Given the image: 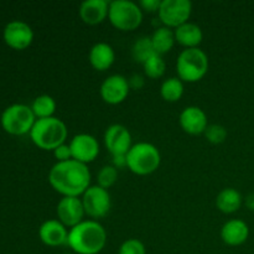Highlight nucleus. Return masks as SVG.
I'll return each instance as SVG.
<instances>
[{"instance_id":"f257e3e1","label":"nucleus","mask_w":254,"mask_h":254,"mask_svg":"<svg viewBox=\"0 0 254 254\" xmlns=\"http://www.w3.org/2000/svg\"><path fill=\"white\" fill-rule=\"evenodd\" d=\"M49 183L61 195L78 197L89 188L91 173L86 164L71 159L52 166L49 173Z\"/></svg>"},{"instance_id":"f03ea898","label":"nucleus","mask_w":254,"mask_h":254,"mask_svg":"<svg viewBox=\"0 0 254 254\" xmlns=\"http://www.w3.org/2000/svg\"><path fill=\"white\" fill-rule=\"evenodd\" d=\"M106 243L107 232L98 221H82L68 231L67 245L78 254H98Z\"/></svg>"},{"instance_id":"7ed1b4c3","label":"nucleus","mask_w":254,"mask_h":254,"mask_svg":"<svg viewBox=\"0 0 254 254\" xmlns=\"http://www.w3.org/2000/svg\"><path fill=\"white\" fill-rule=\"evenodd\" d=\"M67 135L68 130L66 124L56 117L36 119L30 131V138L35 145L44 150L52 151L61 144H64Z\"/></svg>"},{"instance_id":"20e7f679","label":"nucleus","mask_w":254,"mask_h":254,"mask_svg":"<svg viewBox=\"0 0 254 254\" xmlns=\"http://www.w3.org/2000/svg\"><path fill=\"white\" fill-rule=\"evenodd\" d=\"M161 155L154 144L141 141L134 144L127 154V166L136 175H149L160 166Z\"/></svg>"},{"instance_id":"39448f33","label":"nucleus","mask_w":254,"mask_h":254,"mask_svg":"<svg viewBox=\"0 0 254 254\" xmlns=\"http://www.w3.org/2000/svg\"><path fill=\"white\" fill-rule=\"evenodd\" d=\"M176 71L183 82H197L208 71V57L200 47L185 49L178 57Z\"/></svg>"},{"instance_id":"423d86ee","label":"nucleus","mask_w":254,"mask_h":254,"mask_svg":"<svg viewBox=\"0 0 254 254\" xmlns=\"http://www.w3.org/2000/svg\"><path fill=\"white\" fill-rule=\"evenodd\" d=\"M108 19L118 30L131 31L143 21V10L130 0H114L109 2Z\"/></svg>"},{"instance_id":"0eeeda50","label":"nucleus","mask_w":254,"mask_h":254,"mask_svg":"<svg viewBox=\"0 0 254 254\" xmlns=\"http://www.w3.org/2000/svg\"><path fill=\"white\" fill-rule=\"evenodd\" d=\"M36 122L31 107L26 104H11L1 114L0 123L6 133L12 135H24L30 134L32 127Z\"/></svg>"},{"instance_id":"6e6552de","label":"nucleus","mask_w":254,"mask_h":254,"mask_svg":"<svg viewBox=\"0 0 254 254\" xmlns=\"http://www.w3.org/2000/svg\"><path fill=\"white\" fill-rule=\"evenodd\" d=\"M191 12L192 2L190 0H161L158 14L165 26L176 29L189 21Z\"/></svg>"},{"instance_id":"1a4fd4ad","label":"nucleus","mask_w":254,"mask_h":254,"mask_svg":"<svg viewBox=\"0 0 254 254\" xmlns=\"http://www.w3.org/2000/svg\"><path fill=\"white\" fill-rule=\"evenodd\" d=\"M82 203L86 215L96 220L108 215L112 207V198L108 190L94 185L89 186L82 195Z\"/></svg>"},{"instance_id":"9d476101","label":"nucleus","mask_w":254,"mask_h":254,"mask_svg":"<svg viewBox=\"0 0 254 254\" xmlns=\"http://www.w3.org/2000/svg\"><path fill=\"white\" fill-rule=\"evenodd\" d=\"M72 159L82 164H88L96 160L99 154V143L93 135L86 133L77 134L69 141Z\"/></svg>"},{"instance_id":"9b49d317","label":"nucleus","mask_w":254,"mask_h":254,"mask_svg":"<svg viewBox=\"0 0 254 254\" xmlns=\"http://www.w3.org/2000/svg\"><path fill=\"white\" fill-rule=\"evenodd\" d=\"M104 144L112 155H127L131 144V134L122 124H112L104 133Z\"/></svg>"},{"instance_id":"f8f14e48","label":"nucleus","mask_w":254,"mask_h":254,"mask_svg":"<svg viewBox=\"0 0 254 254\" xmlns=\"http://www.w3.org/2000/svg\"><path fill=\"white\" fill-rule=\"evenodd\" d=\"M130 86H129L128 78L123 74H112L107 77L101 84V97L106 103L108 104H119L126 101L128 97Z\"/></svg>"},{"instance_id":"ddd939ff","label":"nucleus","mask_w":254,"mask_h":254,"mask_svg":"<svg viewBox=\"0 0 254 254\" xmlns=\"http://www.w3.org/2000/svg\"><path fill=\"white\" fill-rule=\"evenodd\" d=\"M4 41L14 50H25L34 40V31L29 24L20 20L10 21L4 29Z\"/></svg>"},{"instance_id":"4468645a","label":"nucleus","mask_w":254,"mask_h":254,"mask_svg":"<svg viewBox=\"0 0 254 254\" xmlns=\"http://www.w3.org/2000/svg\"><path fill=\"white\" fill-rule=\"evenodd\" d=\"M56 212L60 222L69 228L81 223L83 221V216L86 215L82 198L72 197V196H64L59 201Z\"/></svg>"},{"instance_id":"2eb2a0df","label":"nucleus","mask_w":254,"mask_h":254,"mask_svg":"<svg viewBox=\"0 0 254 254\" xmlns=\"http://www.w3.org/2000/svg\"><path fill=\"white\" fill-rule=\"evenodd\" d=\"M179 122H180V126L184 131L191 134V135L205 133L206 128L208 127L207 116L200 107L196 106L186 107L180 113Z\"/></svg>"},{"instance_id":"dca6fc26","label":"nucleus","mask_w":254,"mask_h":254,"mask_svg":"<svg viewBox=\"0 0 254 254\" xmlns=\"http://www.w3.org/2000/svg\"><path fill=\"white\" fill-rule=\"evenodd\" d=\"M39 237L44 245L49 247H59L67 243L68 231L59 220H47L40 226Z\"/></svg>"},{"instance_id":"f3484780","label":"nucleus","mask_w":254,"mask_h":254,"mask_svg":"<svg viewBox=\"0 0 254 254\" xmlns=\"http://www.w3.org/2000/svg\"><path fill=\"white\" fill-rule=\"evenodd\" d=\"M250 237V227L242 220H230L221 228V238L226 245L237 247L243 245Z\"/></svg>"},{"instance_id":"a211bd4d","label":"nucleus","mask_w":254,"mask_h":254,"mask_svg":"<svg viewBox=\"0 0 254 254\" xmlns=\"http://www.w3.org/2000/svg\"><path fill=\"white\" fill-rule=\"evenodd\" d=\"M79 16L88 25L101 24L108 16L109 2L106 0H86L79 6Z\"/></svg>"},{"instance_id":"6ab92c4d","label":"nucleus","mask_w":254,"mask_h":254,"mask_svg":"<svg viewBox=\"0 0 254 254\" xmlns=\"http://www.w3.org/2000/svg\"><path fill=\"white\" fill-rule=\"evenodd\" d=\"M88 60L94 69L106 71L116 61V52L113 47L107 42H97L89 50Z\"/></svg>"},{"instance_id":"aec40b11","label":"nucleus","mask_w":254,"mask_h":254,"mask_svg":"<svg viewBox=\"0 0 254 254\" xmlns=\"http://www.w3.org/2000/svg\"><path fill=\"white\" fill-rule=\"evenodd\" d=\"M175 32L176 41L180 45L185 46L186 49H193V47H198V45L202 42L203 34L201 27L197 24L193 22H185V24L180 25L174 30Z\"/></svg>"},{"instance_id":"412c9836","label":"nucleus","mask_w":254,"mask_h":254,"mask_svg":"<svg viewBox=\"0 0 254 254\" xmlns=\"http://www.w3.org/2000/svg\"><path fill=\"white\" fill-rule=\"evenodd\" d=\"M243 197L240 191L233 188L223 189L216 197V206L223 213H233L242 206Z\"/></svg>"},{"instance_id":"4be33fe9","label":"nucleus","mask_w":254,"mask_h":254,"mask_svg":"<svg viewBox=\"0 0 254 254\" xmlns=\"http://www.w3.org/2000/svg\"><path fill=\"white\" fill-rule=\"evenodd\" d=\"M150 39L155 52L161 56L170 51L176 41L175 32L168 26H161L156 29L150 36Z\"/></svg>"},{"instance_id":"5701e85b","label":"nucleus","mask_w":254,"mask_h":254,"mask_svg":"<svg viewBox=\"0 0 254 254\" xmlns=\"http://www.w3.org/2000/svg\"><path fill=\"white\" fill-rule=\"evenodd\" d=\"M56 107V101L49 94H41V96L36 97L31 104V109L36 119L54 117Z\"/></svg>"},{"instance_id":"b1692460","label":"nucleus","mask_w":254,"mask_h":254,"mask_svg":"<svg viewBox=\"0 0 254 254\" xmlns=\"http://www.w3.org/2000/svg\"><path fill=\"white\" fill-rule=\"evenodd\" d=\"M160 94L166 102H178L184 94V82L179 77L165 79L160 87Z\"/></svg>"},{"instance_id":"393cba45","label":"nucleus","mask_w":254,"mask_h":254,"mask_svg":"<svg viewBox=\"0 0 254 254\" xmlns=\"http://www.w3.org/2000/svg\"><path fill=\"white\" fill-rule=\"evenodd\" d=\"M155 54L156 52L155 50H154L153 44H151V39L148 36L140 37L139 40H136V41L134 42L133 47H131L133 59L135 60L136 62H140L141 64Z\"/></svg>"},{"instance_id":"a878e982","label":"nucleus","mask_w":254,"mask_h":254,"mask_svg":"<svg viewBox=\"0 0 254 254\" xmlns=\"http://www.w3.org/2000/svg\"><path fill=\"white\" fill-rule=\"evenodd\" d=\"M143 67L144 72H145V74L148 77H150V78H160L165 73L166 64L161 55L155 54L144 62Z\"/></svg>"},{"instance_id":"bb28decb","label":"nucleus","mask_w":254,"mask_h":254,"mask_svg":"<svg viewBox=\"0 0 254 254\" xmlns=\"http://www.w3.org/2000/svg\"><path fill=\"white\" fill-rule=\"evenodd\" d=\"M118 180V169L113 165H104L97 174V183L98 186L103 189H109Z\"/></svg>"},{"instance_id":"cd10ccee","label":"nucleus","mask_w":254,"mask_h":254,"mask_svg":"<svg viewBox=\"0 0 254 254\" xmlns=\"http://www.w3.org/2000/svg\"><path fill=\"white\" fill-rule=\"evenodd\" d=\"M203 134L206 139L212 144H221L227 138V130L221 124H210Z\"/></svg>"},{"instance_id":"c85d7f7f","label":"nucleus","mask_w":254,"mask_h":254,"mask_svg":"<svg viewBox=\"0 0 254 254\" xmlns=\"http://www.w3.org/2000/svg\"><path fill=\"white\" fill-rule=\"evenodd\" d=\"M118 254H146V250L141 241L136 238H129L122 243Z\"/></svg>"},{"instance_id":"c756f323","label":"nucleus","mask_w":254,"mask_h":254,"mask_svg":"<svg viewBox=\"0 0 254 254\" xmlns=\"http://www.w3.org/2000/svg\"><path fill=\"white\" fill-rule=\"evenodd\" d=\"M55 158L57 159V163H61V161H67L72 159V151L69 148V144H61L60 146H57L54 150Z\"/></svg>"},{"instance_id":"7c9ffc66","label":"nucleus","mask_w":254,"mask_h":254,"mask_svg":"<svg viewBox=\"0 0 254 254\" xmlns=\"http://www.w3.org/2000/svg\"><path fill=\"white\" fill-rule=\"evenodd\" d=\"M161 0H141L139 1V6L141 7V10H146V11H159V7H160Z\"/></svg>"},{"instance_id":"2f4dec72","label":"nucleus","mask_w":254,"mask_h":254,"mask_svg":"<svg viewBox=\"0 0 254 254\" xmlns=\"http://www.w3.org/2000/svg\"><path fill=\"white\" fill-rule=\"evenodd\" d=\"M128 82H129V86H130V88L139 89L143 87L144 78H143V76H140V74H133V76L128 79Z\"/></svg>"},{"instance_id":"473e14b6","label":"nucleus","mask_w":254,"mask_h":254,"mask_svg":"<svg viewBox=\"0 0 254 254\" xmlns=\"http://www.w3.org/2000/svg\"><path fill=\"white\" fill-rule=\"evenodd\" d=\"M113 158V166L117 169H121L127 166V155H112Z\"/></svg>"},{"instance_id":"72a5a7b5","label":"nucleus","mask_w":254,"mask_h":254,"mask_svg":"<svg viewBox=\"0 0 254 254\" xmlns=\"http://www.w3.org/2000/svg\"><path fill=\"white\" fill-rule=\"evenodd\" d=\"M245 203H246V206H247L248 210L254 211V192L248 193L247 197H246V200H245Z\"/></svg>"}]
</instances>
